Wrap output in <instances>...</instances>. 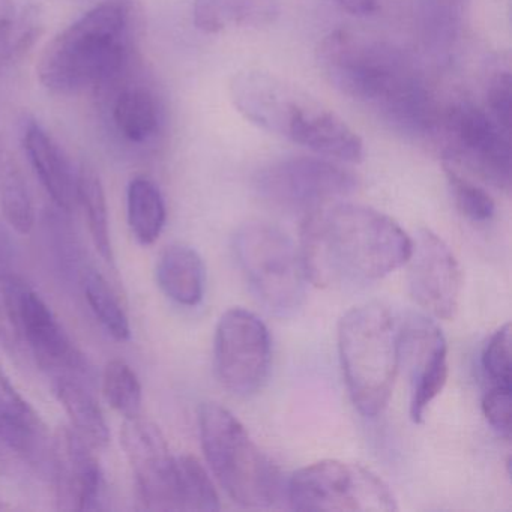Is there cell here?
I'll return each instance as SVG.
<instances>
[{
  "label": "cell",
  "instance_id": "1",
  "mask_svg": "<svg viewBox=\"0 0 512 512\" xmlns=\"http://www.w3.org/2000/svg\"><path fill=\"white\" fill-rule=\"evenodd\" d=\"M410 251L412 238L400 224L368 206L337 200L305 214L299 253L316 286L382 280L406 265Z\"/></svg>",
  "mask_w": 512,
  "mask_h": 512
},
{
  "label": "cell",
  "instance_id": "2",
  "mask_svg": "<svg viewBox=\"0 0 512 512\" xmlns=\"http://www.w3.org/2000/svg\"><path fill=\"white\" fill-rule=\"evenodd\" d=\"M317 61L338 91L373 106L394 130L425 136L439 124L436 103L416 65L391 44L335 31L323 38Z\"/></svg>",
  "mask_w": 512,
  "mask_h": 512
},
{
  "label": "cell",
  "instance_id": "3",
  "mask_svg": "<svg viewBox=\"0 0 512 512\" xmlns=\"http://www.w3.org/2000/svg\"><path fill=\"white\" fill-rule=\"evenodd\" d=\"M143 31L139 0H104L47 44L38 77L56 94L109 89L133 64Z\"/></svg>",
  "mask_w": 512,
  "mask_h": 512
},
{
  "label": "cell",
  "instance_id": "4",
  "mask_svg": "<svg viewBox=\"0 0 512 512\" xmlns=\"http://www.w3.org/2000/svg\"><path fill=\"white\" fill-rule=\"evenodd\" d=\"M233 106L251 124L331 160H355L362 140L337 113L274 74L247 70L230 83Z\"/></svg>",
  "mask_w": 512,
  "mask_h": 512
},
{
  "label": "cell",
  "instance_id": "5",
  "mask_svg": "<svg viewBox=\"0 0 512 512\" xmlns=\"http://www.w3.org/2000/svg\"><path fill=\"white\" fill-rule=\"evenodd\" d=\"M344 382L356 409L376 418L388 406L400 368V329L380 304H364L344 314L338 326Z\"/></svg>",
  "mask_w": 512,
  "mask_h": 512
},
{
  "label": "cell",
  "instance_id": "6",
  "mask_svg": "<svg viewBox=\"0 0 512 512\" xmlns=\"http://www.w3.org/2000/svg\"><path fill=\"white\" fill-rule=\"evenodd\" d=\"M199 431L206 461L233 502L250 509L277 502L281 491L277 467L230 410L218 403L202 404Z\"/></svg>",
  "mask_w": 512,
  "mask_h": 512
},
{
  "label": "cell",
  "instance_id": "7",
  "mask_svg": "<svg viewBox=\"0 0 512 512\" xmlns=\"http://www.w3.org/2000/svg\"><path fill=\"white\" fill-rule=\"evenodd\" d=\"M0 322L53 379H88L82 352L40 293L16 272L0 274Z\"/></svg>",
  "mask_w": 512,
  "mask_h": 512
},
{
  "label": "cell",
  "instance_id": "8",
  "mask_svg": "<svg viewBox=\"0 0 512 512\" xmlns=\"http://www.w3.org/2000/svg\"><path fill=\"white\" fill-rule=\"evenodd\" d=\"M235 254L248 286L269 313L292 316L302 307L307 275L301 253L283 230L259 221L244 224L235 236Z\"/></svg>",
  "mask_w": 512,
  "mask_h": 512
},
{
  "label": "cell",
  "instance_id": "9",
  "mask_svg": "<svg viewBox=\"0 0 512 512\" xmlns=\"http://www.w3.org/2000/svg\"><path fill=\"white\" fill-rule=\"evenodd\" d=\"M296 511H397L391 488L367 467L340 460H323L302 467L287 487Z\"/></svg>",
  "mask_w": 512,
  "mask_h": 512
},
{
  "label": "cell",
  "instance_id": "10",
  "mask_svg": "<svg viewBox=\"0 0 512 512\" xmlns=\"http://www.w3.org/2000/svg\"><path fill=\"white\" fill-rule=\"evenodd\" d=\"M358 187L353 173L325 158L292 157L260 170L256 188L263 199L305 214L349 196Z\"/></svg>",
  "mask_w": 512,
  "mask_h": 512
},
{
  "label": "cell",
  "instance_id": "11",
  "mask_svg": "<svg viewBox=\"0 0 512 512\" xmlns=\"http://www.w3.org/2000/svg\"><path fill=\"white\" fill-rule=\"evenodd\" d=\"M271 335L265 323L244 308L221 316L215 331L214 364L221 385L238 397L262 389L271 370Z\"/></svg>",
  "mask_w": 512,
  "mask_h": 512
},
{
  "label": "cell",
  "instance_id": "12",
  "mask_svg": "<svg viewBox=\"0 0 512 512\" xmlns=\"http://www.w3.org/2000/svg\"><path fill=\"white\" fill-rule=\"evenodd\" d=\"M451 149L445 160L464 166L484 181L508 190L511 185V136L487 110L461 101L443 115Z\"/></svg>",
  "mask_w": 512,
  "mask_h": 512
},
{
  "label": "cell",
  "instance_id": "13",
  "mask_svg": "<svg viewBox=\"0 0 512 512\" xmlns=\"http://www.w3.org/2000/svg\"><path fill=\"white\" fill-rule=\"evenodd\" d=\"M121 443L143 506L151 511H179L176 457L170 454L160 428L140 416L127 419Z\"/></svg>",
  "mask_w": 512,
  "mask_h": 512
},
{
  "label": "cell",
  "instance_id": "14",
  "mask_svg": "<svg viewBox=\"0 0 512 512\" xmlns=\"http://www.w3.org/2000/svg\"><path fill=\"white\" fill-rule=\"evenodd\" d=\"M409 289L419 307L437 319H454L460 305L463 275L445 241L428 229L412 239Z\"/></svg>",
  "mask_w": 512,
  "mask_h": 512
},
{
  "label": "cell",
  "instance_id": "15",
  "mask_svg": "<svg viewBox=\"0 0 512 512\" xmlns=\"http://www.w3.org/2000/svg\"><path fill=\"white\" fill-rule=\"evenodd\" d=\"M410 374V418L415 424L424 419L430 404L448 380V344L436 323L413 316L400 329V364Z\"/></svg>",
  "mask_w": 512,
  "mask_h": 512
},
{
  "label": "cell",
  "instance_id": "16",
  "mask_svg": "<svg viewBox=\"0 0 512 512\" xmlns=\"http://www.w3.org/2000/svg\"><path fill=\"white\" fill-rule=\"evenodd\" d=\"M94 451L73 428H65L58 434L53 461L56 493L62 509H103L106 482Z\"/></svg>",
  "mask_w": 512,
  "mask_h": 512
},
{
  "label": "cell",
  "instance_id": "17",
  "mask_svg": "<svg viewBox=\"0 0 512 512\" xmlns=\"http://www.w3.org/2000/svg\"><path fill=\"white\" fill-rule=\"evenodd\" d=\"M22 142L29 161L61 211L71 212L77 205V175L67 155L37 121L23 125Z\"/></svg>",
  "mask_w": 512,
  "mask_h": 512
},
{
  "label": "cell",
  "instance_id": "18",
  "mask_svg": "<svg viewBox=\"0 0 512 512\" xmlns=\"http://www.w3.org/2000/svg\"><path fill=\"white\" fill-rule=\"evenodd\" d=\"M0 442L28 458L46 449L47 430L37 410L0 370Z\"/></svg>",
  "mask_w": 512,
  "mask_h": 512
},
{
  "label": "cell",
  "instance_id": "19",
  "mask_svg": "<svg viewBox=\"0 0 512 512\" xmlns=\"http://www.w3.org/2000/svg\"><path fill=\"white\" fill-rule=\"evenodd\" d=\"M157 281L167 298L182 307H196L205 295V262L188 245H170L158 259Z\"/></svg>",
  "mask_w": 512,
  "mask_h": 512
},
{
  "label": "cell",
  "instance_id": "20",
  "mask_svg": "<svg viewBox=\"0 0 512 512\" xmlns=\"http://www.w3.org/2000/svg\"><path fill=\"white\" fill-rule=\"evenodd\" d=\"M280 0H194L193 20L205 34L232 28H263L277 22Z\"/></svg>",
  "mask_w": 512,
  "mask_h": 512
},
{
  "label": "cell",
  "instance_id": "21",
  "mask_svg": "<svg viewBox=\"0 0 512 512\" xmlns=\"http://www.w3.org/2000/svg\"><path fill=\"white\" fill-rule=\"evenodd\" d=\"M0 209L8 226L20 235L34 229L35 206L28 179L4 136H0Z\"/></svg>",
  "mask_w": 512,
  "mask_h": 512
},
{
  "label": "cell",
  "instance_id": "22",
  "mask_svg": "<svg viewBox=\"0 0 512 512\" xmlns=\"http://www.w3.org/2000/svg\"><path fill=\"white\" fill-rule=\"evenodd\" d=\"M55 392L64 406L71 428L94 449L109 445L110 430L97 398L85 380L62 377L55 380Z\"/></svg>",
  "mask_w": 512,
  "mask_h": 512
},
{
  "label": "cell",
  "instance_id": "23",
  "mask_svg": "<svg viewBox=\"0 0 512 512\" xmlns=\"http://www.w3.org/2000/svg\"><path fill=\"white\" fill-rule=\"evenodd\" d=\"M37 8L23 0H0V67L22 59L40 37Z\"/></svg>",
  "mask_w": 512,
  "mask_h": 512
},
{
  "label": "cell",
  "instance_id": "24",
  "mask_svg": "<svg viewBox=\"0 0 512 512\" xmlns=\"http://www.w3.org/2000/svg\"><path fill=\"white\" fill-rule=\"evenodd\" d=\"M112 116L121 136L133 143L148 142L160 127L157 98L145 86H128L119 92Z\"/></svg>",
  "mask_w": 512,
  "mask_h": 512
},
{
  "label": "cell",
  "instance_id": "25",
  "mask_svg": "<svg viewBox=\"0 0 512 512\" xmlns=\"http://www.w3.org/2000/svg\"><path fill=\"white\" fill-rule=\"evenodd\" d=\"M128 223L134 238L152 245L166 224V202L160 188L146 178H134L127 191Z\"/></svg>",
  "mask_w": 512,
  "mask_h": 512
},
{
  "label": "cell",
  "instance_id": "26",
  "mask_svg": "<svg viewBox=\"0 0 512 512\" xmlns=\"http://www.w3.org/2000/svg\"><path fill=\"white\" fill-rule=\"evenodd\" d=\"M77 203L82 205L88 218L89 233L98 254L107 263H113L115 256H113L112 238H110L106 190L97 170L88 163H83L77 173Z\"/></svg>",
  "mask_w": 512,
  "mask_h": 512
},
{
  "label": "cell",
  "instance_id": "27",
  "mask_svg": "<svg viewBox=\"0 0 512 512\" xmlns=\"http://www.w3.org/2000/svg\"><path fill=\"white\" fill-rule=\"evenodd\" d=\"M83 293L92 313L104 331L116 341H128L131 337L130 319L122 308L118 296L100 272L89 269L83 275Z\"/></svg>",
  "mask_w": 512,
  "mask_h": 512
},
{
  "label": "cell",
  "instance_id": "28",
  "mask_svg": "<svg viewBox=\"0 0 512 512\" xmlns=\"http://www.w3.org/2000/svg\"><path fill=\"white\" fill-rule=\"evenodd\" d=\"M179 511H218L220 497L211 476L193 455L176 457Z\"/></svg>",
  "mask_w": 512,
  "mask_h": 512
},
{
  "label": "cell",
  "instance_id": "29",
  "mask_svg": "<svg viewBox=\"0 0 512 512\" xmlns=\"http://www.w3.org/2000/svg\"><path fill=\"white\" fill-rule=\"evenodd\" d=\"M458 0H419L416 20L425 46L446 53L457 38Z\"/></svg>",
  "mask_w": 512,
  "mask_h": 512
},
{
  "label": "cell",
  "instance_id": "30",
  "mask_svg": "<svg viewBox=\"0 0 512 512\" xmlns=\"http://www.w3.org/2000/svg\"><path fill=\"white\" fill-rule=\"evenodd\" d=\"M103 394L107 403L125 418L140 416L143 401L142 383L136 371L122 359H112L104 367Z\"/></svg>",
  "mask_w": 512,
  "mask_h": 512
},
{
  "label": "cell",
  "instance_id": "31",
  "mask_svg": "<svg viewBox=\"0 0 512 512\" xmlns=\"http://www.w3.org/2000/svg\"><path fill=\"white\" fill-rule=\"evenodd\" d=\"M446 181L461 214L475 223H487L494 217L496 203L485 188L460 172L454 164L443 161Z\"/></svg>",
  "mask_w": 512,
  "mask_h": 512
},
{
  "label": "cell",
  "instance_id": "32",
  "mask_svg": "<svg viewBox=\"0 0 512 512\" xmlns=\"http://www.w3.org/2000/svg\"><path fill=\"white\" fill-rule=\"evenodd\" d=\"M482 370L490 385L511 386V325L505 323L485 344Z\"/></svg>",
  "mask_w": 512,
  "mask_h": 512
},
{
  "label": "cell",
  "instance_id": "33",
  "mask_svg": "<svg viewBox=\"0 0 512 512\" xmlns=\"http://www.w3.org/2000/svg\"><path fill=\"white\" fill-rule=\"evenodd\" d=\"M485 97L491 118L511 133L512 79L509 70L496 71L490 77Z\"/></svg>",
  "mask_w": 512,
  "mask_h": 512
},
{
  "label": "cell",
  "instance_id": "34",
  "mask_svg": "<svg viewBox=\"0 0 512 512\" xmlns=\"http://www.w3.org/2000/svg\"><path fill=\"white\" fill-rule=\"evenodd\" d=\"M485 419L499 436L511 437V386L491 385L482 398Z\"/></svg>",
  "mask_w": 512,
  "mask_h": 512
},
{
  "label": "cell",
  "instance_id": "35",
  "mask_svg": "<svg viewBox=\"0 0 512 512\" xmlns=\"http://www.w3.org/2000/svg\"><path fill=\"white\" fill-rule=\"evenodd\" d=\"M14 262H16V245L7 226L0 221V274L14 272Z\"/></svg>",
  "mask_w": 512,
  "mask_h": 512
},
{
  "label": "cell",
  "instance_id": "36",
  "mask_svg": "<svg viewBox=\"0 0 512 512\" xmlns=\"http://www.w3.org/2000/svg\"><path fill=\"white\" fill-rule=\"evenodd\" d=\"M347 13L358 17L374 16L380 11L379 0H334Z\"/></svg>",
  "mask_w": 512,
  "mask_h": 512
}]
</instances>
